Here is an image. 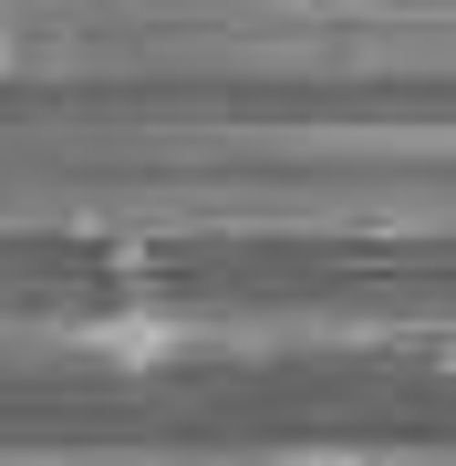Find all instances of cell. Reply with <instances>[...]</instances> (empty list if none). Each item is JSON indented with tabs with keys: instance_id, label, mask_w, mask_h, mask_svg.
<instances>
[{
	"instance_id": "cell-2",
	"label": "cell",
	"mask_w": 456,
	"mask_h": 466,
	"mask_svg": "<svg viewBox=\"0 0 456 466\" xmlns=\"http://www.w3.org/2000/svg\"><path fill=\"white\" fill-rule=\"evenodd\" d=\"M301 466H353V456H301Z\"/></svg>"
},
{
	"instance_id": "cell-1",
	"label": "cell",
	"mask_w": 456,
	"mask_h": 466,
	"mask_svg": "<svg viewBox=\"0 0 456 466\" xmlns=\"http://www.w3.org/2000/svg\"><path fill=\"white\" fill-rule=\"evenodd\" d=\"M104 352H115V363H167V352H177V321H115Z\"/></svg>"
},
{
	"instance_id": "cell-3",
	"label": "cell",
	"mask_w": 456,
	"mask_h": 466,
	"mask_svg": "<svg viewBox=\"0 0 456 466\" xmlns=\"http://www.w3.org/2000/svg\"><path fill=\"white\" fill-rule=\"evenodd\" d=\"M0 63H11V42H0Z\"/></svg>"
}]
</instances>
